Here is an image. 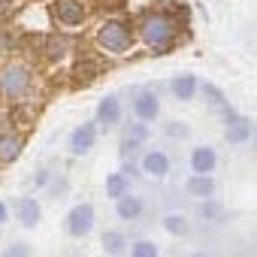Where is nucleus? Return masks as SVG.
<instances>
[{"label": "nucleus", "mask_w": 257, "mask_h": 257, "mask_svg": "<svg viewBox=\"0 0 257 257\" xmlns=\"http://www.w3.org/2000/svg\"><path fill=\"white\" fill-rule=\"evenodd\" d=\"M179 19L164 13V10H152L140 19V40L152 49V52H167L176 40H179Z\"/></svg>", "instance_id": "1"}, {"label": "nucleus", "mask_w": 257, "mask_h": 257, "mask_svg": "<svg viewBox=\"0 0 257 257\" xmlns=\"http://www.w3.org/2000/svg\"><path fill=\"white\" fill-rule=\"evenodd\" d=\"M34 88V67L25 61H7L0 67V97H7L13 103L28 100Z\"/></svg>", "instance_id": "2"}, {"label": "nucleus", "mask_w": 257, "mask_h": 257, "mask_svg": "<svg viewBox=\"0 0 257 257\" xmlns=\"http://www.w3.org/2000/svg\"><path fill=\"white\" fill-rule=\"evenodd\" d=\"M97 46L106 55H127L134 49V28L124 19H106L97 28Z\"/></svg>", "instance_id": "3"}, {"label": "nucleus", "mask_w": 257, "mask_h": 257, "mask_svg": "<svg viewBox=\"0 0 257 257\" xmlns=\"http://www.w3.org/2000/svg\"><path fill=\"white\" fill-rule=\"evenodd\" d=\"M94 227H97V209H94V203H76L67 212V218H64V230H67L70 239H85V236L94 233Z\"/></svg>", "instance_id": "4"}, {"label": "nucleus", "mask_w": 257, "mask_h": 257, "mask_svg": "<svg viewBox=\"0 0 257 257\" xmlns=\"http://www.w3.org/2000/svg\"><path fill=\"white\" fill-rule=\"evenodd\" d=\"M149 140H152V127L149 124H143V121H127L121 127V149H118L121 158L131 161V155H137Z\"/></svg>", "instance_id": "5"}, {"label": "nucleus", "mask_w": 257, "mask_h": 257, "mask_svg": "<svg viewBox=\"0 0 257 257\" xmlns=\"http://www.w3.org/2000/svg\"><path fill=\"white\" fill-rule=\"evenodd\" d=\"M10 218H16L25 230H37L43 221V203L37 197H16L10 206Z\"/></svg>", "instance_id": "6"}, {"label": "nucleus", "mask_w": 257, "mask_h": 257, "mask_svg": "<svg viewBox=\"0 0 257 257\" xmlns=\"http://www.w3.org/2000/svg\"><path fill=\"white\" fill-rule=\"evenodd\" d=\"M97 140H100L97 124H94V121H85V124L73 127V134H70V140H67V152H70L73 158H85V155L94 152Z\"/></svg>", "instance_id": "7"}, {"label": "nucleus", "mask_w": 257, "mask_h": 257, "mask_svg": "<svg viewBox=\"0 0 257 257\" xmlns=\"http://www.w3.org/2000/svg\"><path fill=\"white\" fill-rule=\"evenodd\" d=\"M121 118H124V106H121V97H118V94H106V97L97 103V118H94L97 131H103V134L115 131V127L121 124Z\"/></svg>", "instance_id": "8"}, {"label": "nucleus", "mask_w": 257, "mask_h": 257, "mask_svg": "<svg viewBox=\"0 0 257 257\" xmlns=\"http://www.w3.org/2000/svg\"><path fill=\"white\" fill-rule=\"evenodd\" d=\"M170 170H173V161H170V155H167L164 149H149V152H143V158H140V173H143L146 179L161 182V179L170 176Z\"/></svg>", "instance_id": "9"}, {"label": "nucleus", "mask_w": 257, "mask_h": 257, "mask_svg": "<svg viewBox=\"0 0 257 257\" xmlns=\"http://www.w3.org/2000/svg\"><path fill=\"white\" fill-rule=\"evenodd\" d=\"M52 16L61 28H82L88 19V10H85L82 0H55Z\"/></svg>", "instance_id": "10"}, {"label": "nucleus", "mask_w": 257, "mask_h": 257, "mask_svg": "<svg viewBox=\"0 0 257 257\" xmlns=\"http://www.w3.org/2000/svg\"><path fill=\"white\" fill-rule=\"evenodd\" d=\"M134 115H137V121H143V124L158 121V118H161V97H158V91H152V88L140 91V94L134 97Z\"/></svg>", "instance_id": "11"}, {"label": "nucleus", "mask_w": 257, "mask_h": 257, "mask_svg": "<svg viewBox=\"0 0 257 257\" xmlns=\"http://www.w3.org/2000/svg\"><path fill=\"white\" fill-rule=\"evenodd\" d=\"M224 140L230 146H245L254 140V118H245V115H233L227 124H224Z\"/></svg>", "instance_id": "12"}, {"label": "nucleus", "mask_w": 257, "mask_h": 257, "mask_svg": "<svg viewBox=\"0 0 257 257\" xmlns=\"http://www.w3.org/2000/svg\"><path fill=\"white\" fill-rule=\"evenodd\" d=\"M25 146H28V140H25V134L22 131H7L0 134V164H16L19 158H22V152H25Z\"/></svg>", "instance_id": "13"}, {"label": "nucleus", "mask_w": 257, "mask_h": 257, "mask_svg": "<svg viewBox=\"0 0 257 257\" xmlns=\"http://www.w3.org/2000/svg\"><path fill=\"white\" fill-rule=\"evenodd\" d=\"M143 215H146V200H143V197H137L134 191L115 200V218H118V221L137 224V221H140Z\"/></svg>", "instance_id": "14"}, {"label": "nucleus", "mask_w": 257, "mask_h": 257, "mask_svg": "<svg viewBox=\"0 0 257 257\" xmlns=\"http://www.w3.org/2000/svg\"><path fill=\"white\" fill-rule=\"evenodd\" d=\"M197 91L203 94L206 106H209V109H215V112L221 115V121H224V124H227V121H230V118L236 115V112H233V106L227 103V97H224V91H221L218 85H212V82H203V85H200Z\"/></svg>", "instance_id": "15"}, {"label": "nucleus", "mask_w": 257, "mask_h": 257, "mask_svg": "<svg viewBox=\"0 0 257 257\" xmlns=\"http://www.w3.org/2000/svg\"><path fill=\"white\" fill-rule=\"evenodd\" d=\"M218 170V152L212 146H194L191 149V176H212Z\"/></svg>", "instance_id": "16"}, {"label": "nucleus", "mask_w": 257, "mask_h": 257, "mask_svg": "<svg viewBox=\"0 0 257 257\" xmlns=\"http://www.w3.org/2000/svg\"><path fill=\"white\" fill-rule=\"evenodd\" d=\"M127 245H131V239H127V233H124L121 227H109V230H103V236H100V248H103V254H109V257L127 254Z\"/></svg>", "instance_id": "17"}, {"label": "nucleus", "mask_w": 257, "mask_h": 257, "mask_svg": "<svg viewBox=\"0 0 257 257\" xmlns=\"http://www.w3.org/2000/svg\"><path fill=\"white\" fill-rule=\"evenodd\" d=\"M185 194L194 197L197 203L200 200H212L218 194V182H215V176H191L185 182Z\"/></svg>", "instance_id": "18"}, {"label": "nucleus", "mask_w": 257, "mask_h": 257, "mask_svg": "<svg viewBox=\"0 0 257 257\" xmlns=\"http://www.w3.org/2000/svg\"><path fill=\"white\" fill-rule=\"evenodd\" d=\"M197 88H200V82H197V76H194V73H179V76L170 82L173 97H176V100H182V103L194 100V97H197Z\"/></svg>", "instance_id": "19"}, {"label": "nucleus", "mask_w": 257, "mask_h": 257, "mask_svg": "<svg viewBox=\"0 0 257 257\" xmlns=\"http://www.w3.org/2000/svg\"><path fill=\"white\" fill-rule=\"evenodd\" d=\"M197 215H200V221H206V224H224V221H230L224 203H218L215 197H212V200H200Z\"/></svg>", "instance_id": "20"}, {"label": "nucleus", "mask_w": 257, "mask_h": 257, "mask_svg": "<svg viewBox=\"0 0 257 257\" xmlns=\"http://www.w3.org/2000/svg\"><path fill=\"white\" fill-rule=\"evenodd\" d=\"M131 188H134V182L127 179L124 173H109L106 176V182H103V191H106V197L109 200H118V197H124V194H131Z\"/></svg>", "instance_id": "21"}, {"label": "nucleus", "mask_w": 257, "mask_h": 257, "mask_svg": "<svg viewBox=\"0 0 257 257\" xmlns=\"http://www.w3.org/2000/svg\"><path fill=\"white\" fill-rule=\"evenodd\" d=\"M161 227L170 233V236H188L191 233V218L185 212H167L161 218Z\"/></svg>", "instance_id": "22"}, {"label": "nucleus", "mask_w": 257, "mask_h": 257, "mask_svg": "<svg viewBox=\"0 0 257 257\" xmlns=\"http://www.w3.org/2000/svg\"><path fill=\"white\" fill-rule=\"evenodd\" d=\"M127 257H161V245L149 236H140V239H131L127 245Z\"/></svg>", "instance_id": "23"}, {"label": "nucleus", "mask_w": 257, "mask_h": 257, "mask_svg": "<svg viewBox=\"0 0 257 257\" xmlns=\"http://www.w3.org/2000/svg\"><path fill=\"white\" fill-rule=\"evenodd\" d=\"M67 52H70V43H67L64 37H46V40H43V55H46L49 61H61Z\"/></svg>", "instance_id": "24"}, {"label": "nucleus", "mask_w": 257, "mask_h": 257, "mask_svg": "<svg viewBox=\"0 0 257 257\" xmlns=\"http://www.w3.org/2000/svg\"><path fill=\"white\" fill-rule=\"evenodd\" d=\"M0 257H34V245L25 242V239H13L4 248V254H0Z\"/></svg>", "instance_id": "25"}, {"label": "nucleus", "mask_w": 257, "mask_h": 257, "mask_svg": "<svg viewBox=\"0 0 257 257\" xmlns=\"http://www.w3.org/2000/svg\"><path fill=\"white\" fill-rule=\"evenodd\" d=\"M164 134H167L170 140H188V137H191V127L182 124V121H167V124H164Z\"/></svg>", "instance_id": "26"}, {"label": "nucleus", "mask_w": 257, "mask_h": 257, "mask_svg": "<svg viewBox=\"0 0 257 257\" xmlns=\"http://www.w3.org/2000/svg\"><path fill=\"white\" fill-rule=\"evenodd\" d=\"M46 188H49V197H52V200H61V197H67V188H70V185H67V179H58V182L49 179Z\"/></svg>", "instance_id": "27"}, {"label": "nucleus", "mask_w": 257, "mask_h": 257, "mask_svg": "<svg viewBox=\"0 0 257 257\" xmlns=\"http://www.w3.org/2000/svg\"><path fill=\"white\" fill-rule=\"evenodd\" d=\"M118 173H124L127 179H131V182H134V179L140 176V164H134V161H124V167H121Z\"/></svg>", "instance_id": "28"}, {"label": "nucleus", "mask_w": 257, "mask_h": 257, "mask_svg": "<svg viewBox=\"0 0 257 257\" xmlns=\"http://www.w3.org/2000/svg\"><path fill=\"white\" fill-rule=\"evenodd\" d=\"M49 179H52V170H37V176H34V185H40V188H46L49 185Z\"/></svg>", "instance_id": "29"}, {"label": "nucleus", "mask_w": 257, "mask_h": 257, "mask_svg": "<svg viewBox=\"0 0 257 257\" xmlns=\"http://www.w3.org/2000/svg\"><path fill=\"white\" fill-rule=\"evenodd\" d=\"M7 221H10V203L0 200V227H7Z\"/></svg>", "instance_id": "30"}, {"label": "nucleus", "mask_w": 257, "mask_h": 257, "mask_svg": "<svg viewBox=\"0 0 257 257\" xmlns=\"http://www.w3.org/2000/svg\"><path fill=\"white\" fill-rule=\"evenodd\" d=\"M7 10H10V0H0V19L7 16Z\"/></svg>", "instance_id": "31"}, {"label": "nucleus", "mask_w": 257, "mask_h": 257, "mask_svg": "<svg viewBox=\"0 0 257 257\" xmlns=\"http://www.w3.org/2000/svg\"><path fill=\"white\" fill-rule=\"evenodd\" d=\"M7 43H10V40H7L4 34H0V55H4V49H7Z\"/></svg>", "instance_id": "32"}, {"label": "nucleus", "mask_w": 257, "mask_h": 257, "mask_svg": "<svg viewBox=\"0 0 257 257\" xmlns=\"http://www.w3.org/2000/svg\"><path fill=\"white\" fill-rule=\"evenodd\" d=\"M0 100H4V97H0Z\"/></svg>", "instance_id": "33"}]
</instances>
